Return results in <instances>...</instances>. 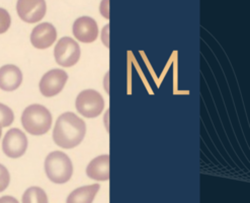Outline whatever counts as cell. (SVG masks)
Wrapping results in <instances>:
<instances>
[{
    "instance_id": "cell-1",
    "label": "cell",
    "mask_w": 250,
    "mask_h": 203,
    "mask_svg": "<svg viewBox=\"0 0 250 203\" xmlns=\"http://www.w3.org/2000/svg\"><path fill=\"white\" fill-rule=\"evenodd\" d=\"M85 133L84 121L74 113L67 112L57 119L53 131V139L58 146L69 150L80 144Z\"/></svg>"
},
{
    "instance_id": "cell-2",
    "label": "cell",
    "mask_w": 250,
    "mask_h": 203,
    "mask_svg": "<svg viewBox=\"0 0 250 203\" xmlns=\"http://www.w3.org/2000/svg\"><path fill=\"white\" fill-rule=\"evenodd\" d=\"M21 123L30 134L43 135L52 126V115L46 107L42 105H31L23 111Z\"/></svg>"
},
{
    "instance_id": "cell-3",
    "label": "cell",
    "mask_w": 250,
    "mask_h": 203,
    "mask_svg": "<svg viewBox=\"0 0 250 203\" xmlns=\"http://www.w3.org/2000/svg\"><path fill=\"white\" fill-rule=\"evenodd\" d=\"M45 171L52 182L64 184L72 177L73 165L66 154L62 152H53L46 158Z\"/></svg>"
},
{
    "instance_id": "cell-4",
    "label": "cell",
    "mask_w": 250,
    "mask_h": 203,
    "mask_svg": "<svg viewBox=\"0 0 250 203\" xmlns=\"http://www.w3.org/2000/svg\"><path fill=\"white\" fill-rule=\"evenodd\" d=\"M75 105L81 115L86 118H94L104 111V101L100 92L94 90H85L78 94Z\"/></svg>"
},
{
    "instance_id": "cell-5",
    "label": "cell",
    "mask_w": 250,
    "mask_h": 203,
    "mask_svg": "<svg viewBox=\"0 0 250 203\" xmlns=\"http://www.w3.org/2000/svg\"><path fill=\"white\" fill-rule=\"evenodd\" d=\"M54 55L59 65L71 67L79 61L81 51L76 41L70 37H64L58 41L54 50Z\"/></svg>"
},
{
    "instance_id": "cell-6",
    "label": "cell",
    "mask_w": 250,
    "mask_h": 203,
    "mask_svg": "<svg viewBox=\"0 0 250 203\" xmlns=\"http://www.w3.org/2000/svg\"><path fill=\"white\" fill-rule=\"evenodd\" d=\"M18 15L25 23H35L46 15L47 5L45 0H18Z\"/></svg>"
},
{
    "instance_id": "cell-7",
    "label": "cell",
    "mask_w": 250,
    "mask_h": 203,
    "mask_svg": "<svg viewBox=\"0 0 250 203\" xmlns=\"http://www.w3.org/2000/svg\"><path fill=\"white\" fill-rule=\"evenodd\" d=\"M27 148V138L24 133L17 128L7 131L2 142L3 153L11 158H18L24 155Z\"/></svg>"
},
{
    "instance_id": "cell-8",
    "label": "cell",
    "mask_w": 250,
    "mask_h": 203,
    "mask_svg": "<svg viewBox=\"0 0 250 203\" xmlns=\"http://www.w3.org/2000/svg\"><path fill=\"white\" fill-rule=\"evenodd\" d=\"M68 74L62 69L48 71L40 81V90L44 97L51 98L58 94L65 87Z\"/></svg>"
},
{
    "instance_id": "cell-9",
    "label": "cell",
    "mask_w": 250,
    "mask_h": 203,
    "mask_svg": "<svg viewBox=\"0 0 250 203\" xmlns=\"http://www.w3.org/2000/svg\"><path fill=\"white\" fill-rule=\"evenodd\" d=\"M72 32L80 42L92 43L99 37V25L93 19L81 17L74 22Z\"/></svg>"
},
{
    "instance_id": "cell-10",
    "label": "cell",
    "mask_w": 250,
    "mask_h": 203,
    "mask_svg": "<svg viewBox=\"0 0 250 203\" xmlns=\"http://www.w3.org/2000/svg\"><path fill=\"white\" fill-rule=\"evenodd\" d=\"M57 39V31L49 23L38 24L31 34V42L37 49H47L54 44Z\"/></svg>"
},
{
    "instance_id": "cell-11",
    "label": "cell",
    "mask_w": 250,
    "mask_h": 203,
    "mask_svg": "<svg viewBox=\"0 0 250 203\" xmlns=\"http://www.w3.org/2000/svg\"><path fill=\"white\" fill-rule=\"evenodd\" d=\"M22 83V73L16 65H4L0 68V89L5 91L16 90Z\"/></svg>"
},
{
    "instance_id": "cell-12",
    "label": "cell",
    "mask_w": 250,
    "mask_h": 203,
    "mask_svg": "<svg viewBox=\"0 0 250 203\" xmlns=\"http://www.w3.org/2000/svg\"><path fill=\"white\" fill-rule=\"evenodd\" d=\"M86 175L92 180L107 181L109 179V156L104 155L93 158L86 168Z\"/></svg>"
},
{
    "instance_id": "cell-13",
    "label": "cell",
    "mask_w": 250,
    "mask_h": 203,
    "mask_svg": "<svg viewBox=\"0 0 250 203\" xmlns=\"http://www.w3.org/2000/svg\"><path fill=\"white\" fill-rule=\"evenodd\" d=\"M101 186L93 184L90 186H84L76 189L67 198V203H91L100 191Z\"/></svg>"
},
{
    "instance_id": "cell-14",
    "label": "cell",
    "mask_w": 250,
    "mask_h": 203,
    "mask_svg": "<svg viewBox=\"0 0 250 203\" xmlns=\"http://www.w3.org/2000/svg\"><path fill=\"white\" fill-rule=\"evenodd\" d=\"M23 203H47L48 197L46 192L40 187H31L22 196Z\"/></svg>"
},
{
    "instance_id": "cell-15",
    "label": "cell",
    "mask_w": 250,
    "mask_h": 203,
    "mask_svg": "<svg viewBox=\"0 0 250 203\" xmlns=\"http://www.w3.org/2000/svg\"><path fill=\"white\" fill-rule=\"evenodd\" d=\"M13 120H15V115H13L10 108L0 104V125L2 127H7L11 125Z\"/></svg>"
},
{
    "instance_id": "cell-16",
    "label": "cell",
    "mask_w": 250,
    "mask_h": 203,
    "mask_svg": "<svg viewBox=\"0 0 250 203\" xmlns=\"http://www.w3.org/2000/svg\"><path fill=\"white\" fill-rule=\"evenodd\" d=\"M11 19L7 10L0 8V34L5 33L10 26Z\"/></svg>"
},
{
    "instance_id": "cell-17",
    "label": "cell",
    "mask_w": 250,
    "mask_h": 203,
    "mask_svg": "<svg viewBox=\"0 0 250 203\" xmlns=\"http://www.w3.org/2000/svg\"><path fill=\"white\" fill-rule=\"evenodd\" d=\"M9 182H10L9 172L4 166L0 165V192L5 190L9 185Z\"/></svg>"
},
{
    "instance_id": "cell-18",
    "label": "cell",
    "mask_w": 250,
    "mask_h": 203,
    "mask_svg": "<svg viewBox=\"0 0 250 203\" xmlns=\"http://www.w3.org/2000/svg\"><path fill=\"white\" fill-rule=\"evenodd\" d=\"M108 8H109V0H103L101 3V6H100V11L102 13V16L106 20L109 19Z\"/></svg>"
},
{
    "instance_id": "cell-19",
    "label": "cell",
    "mask_w": 250,
    "mask_h": 203,
    "mask_svg": "<svg viewBox=\"0 0 250 203\" xmlns=\"http://www.w3.org/2000/svg\"><path fill=\"white\" fill-rule=\"evenodd\" d=\"M108 31H109V24H106L105 26H104L103 29V33H102V40H103V43L108 48L109 47V43H108Z\"/></svg>"
},
{
    "instance_id": "cell-20",
    "label": "cell",
    "mask_w": 250,
    "mask_h": 203,
    "mask_svg": "<svg viewBox=\"0 0 250 203\" xmlns=\"http://www.w3.org/2000/svg\"><path fill=\"white\" fill-rule=\"evenodd\" d=\"M18 202L19 201L16 198H13V197L5 196V197L0 198V203H18Z\"/></svg>"
},
{
    "instance_id": "cell-21",
    "label": "cell",
    "mask_w": 250,
    "mask_h": 203,
    "mask_svg": "<svg viewBox=\"0 0 250 203\" xmlns=\"http://www.w3.org/2000/svg\"><path fill=\"white\" fill-rule=\"evenodd\" d=\"M1 134H2V126L0 125V137H1Z\"/></svg>"
}]
</instances>
